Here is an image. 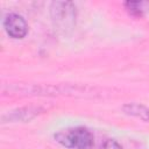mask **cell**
Returning <instances> with one entry per match:
<instances>
[{
    "label": "cell",
    "instance_id": "cell-1",
    "mask_svg": "<svg viewBox=\"0 0 149 149\" xmlns=\"http://www.w3.org/2000/svg\"><path fill=\"white\" fill-rule=\"evenodd\" d=\"M55 141L68 149H91L94 144L93 134L85 127H72L57 132Z\"/></svg>",
    "mask_w": 149,
    "mask_h": 149
},
{
    "label": "cell",
    "instance_id": "cell-2",
    "mask_svg": "<svg viewBox=\"0 0 149 149\" xmlns=\"http://www.w3.org/2000/svg\"><path fill=\"white\" fill-rule=\"evenodd\" d=\"M51 20L57 30L70 31L76 23V6L70 1H55L50 7Z\"/></svg>",
    "mask_w": 149,
    "mask_h": 149
},
{
    "label": "cell",
    "instance_id": "cell-3",
    "mask_svg": "<svg viewBox=\"0 0 149 149\" xmlns=\"http://www.w3.org/2000/svg\"><path fill=\"white\" fill-rule=\"evenodd\" d=\"M3 28L12 38H23L28 33V23L17 13H9L3 20Z\"/></svg>",
    "mask_w": 149,
    "mask_h": 149
},
{
    "label": "cell",
    "instance_id": "cell-4",
    "mask_svg": "<svg viewBox=\"0 0 149 149\" xmlns=\"http://www.w3.org/2000/svg\"><path fill=\"white\" fill-rule=\"evenodd\" d=\"M43 112V108L41 107H36V106H29V107H22V108H19V109H15V111H12L7 114H5L2 116V121L6 122V121H10V122H14V121H28L33 118H35L37 114L42 113Z\"/></svg>",
    "mask_w": 149,
    "mask_h": 149
},
{
    "label": "cell",
    "instance_id": "cell-5",
    "mask_svg": "<svg viewBox=\"0 0 149 149\" xmlns=\"http://www.w3.org/2000/svg\"><path fill=\"white\" fill-rule=\"evenodd\" d=\"M122 109L126 114L141 119L143 121H149V108L142 104L137 102H129L122 106Z\"/></svg>",
    "mask_w": 149,
    "mask_h": 149
},
{
    "label": "cell",
    "instance_id": "cell-6",
    "mask_svg": "<svg viewBox=\"0 0 149 149\" xmlns=\"http://www.w3.org/2000/svg\"><path fill=\"white\" fill-rule=\"evenodd\" d=\"M146 3L144 2H140V1H127L125 2V6L127 8V10L134 15V16H142L143 15V6Z\"/></svg>",
    "mask_w": 149,
    "mask_h": 149
},
{
    "label": "cell",
    "instance_id": "cell-7",
    "mask_svg": "<svg viewBox=\"0 0 149 149\" xmlns=\"http://www.w3.org/2000/svg\"><path fill=\"white\" fill-rule=\"evenodd\" d=\"M101 149H122V147L118 141H115L113 139H107L102 143V148Z\"/></svg>",
    "mask_w": 149,
    "mask_h": 149
}]
</instances>
